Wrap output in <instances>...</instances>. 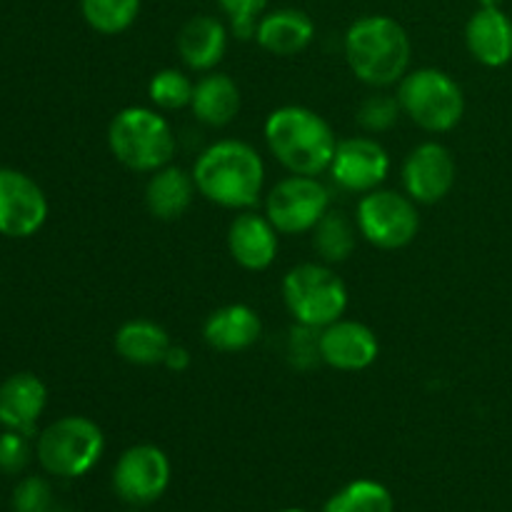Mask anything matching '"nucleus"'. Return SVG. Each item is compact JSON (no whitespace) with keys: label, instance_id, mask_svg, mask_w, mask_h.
Segmentation results:
<instances>
[{"label":"nucleus","instance_id":"a211bd4d","mask_svg":"<svg viewBox=\"0 0 512 512\" xmlns=\"http://www.w3.org/2000/svg\"><path fill=\"white\" fill-rule=\"evenodd\" d=\"M263 335V320L250 305L233 303L213 310L203 323V338L218 353H240L253 348Z\"/></svg>","mask_w":512,"mask_h":512},{"label":"nucleus","instance_id":"2f4dec72","mask_svg":"<svg viewBox=\"0 0 512 512\" xmlns=\"http://www.w3.org/2000/svg\"><path fill=\"white\" fill-rule=\"evenodd\" d=\"M30 463V443L28 435L18 430H5L0 435V473L18 475Z\"/></svg>","mask_w":512,"mask_h":512},{"label":"nucleus","instance_id":"9b49d317","mask_svg":"<svg viewBox=\"0 0 512 512\" xmlns=\"http://www.w3.org/2000/svg\"><path fill=\"white\" fill-rule=\"evenodd\" d=\"M48 220V198L33 178L0 168V235L30 238Z\"/></svg>","mask_w":512,"mask_h":512},{"label":"nucleus","instance_id":"20e7f679","mask_svg":"<svg viewBox=\"0 0 512 512\" xmlns=\"http://www.w3.org/2000/svg\"><path fill=\"white\" fill-rule=\"evenodd\" d=\"M108 148L118 163L135 173H155L173 160L178 140L158 110L125 108L110 120Z\"/></svg>","mask_w":512,"mask_h":512},{"label":"nucleus","instance_id":"0eeeda50","mask_svg":"<svg viewBox=\"0 0 512 512\" xmlns=\"http://www.w3.org/2000/svg\"><path fill=\"white\" fill-rule=\"evenodd\" d=\"M105 435L98 423L83 415H65L38 435L40 465L58 478H80L103 458Z\"/></svg>","mask_w":512,"mask_h":512},{"label":"nucleus","instance_id":"f8f14e48","mask_svg":"<svg viewBox=\"0 0 512 512\" xmlns=\"http://www.w3.org/2000/svg\"><path fill=\"white\" fill-rule=\"evenodd\" d=\"M390 173V155L370 135L340 140L335 148L330 175L335 183L350 193H370L385 183Z\"/></svg>","mask_w":512,"mask_h":512},{"label":"nucleus","instance_id":"5701e85b","mask_svg":"<svg viewBox=\"0 0 512 512\" xmlns=\"http://www.w3.org/2000/svg\"><path fill=\"white\" fill-rule=\"evenodd\" d=\"M170 335L153 320H128L115 333V353L133 365H163L170 350Z\"/></svg>","mask_w":512,"mask_h":512},{"label":"nucleus","instance_id":"423d86ee","mask_svg":"<svg viewBox=\"0 0 512 512\" xmlns=\"http://www.w3.org/2000/svg\"><path fill=\"white\" fill-rule=\"evenodd\" d=\"M283 300L295 323L328 328L348 308V288L323 263H300L283 278Z\"/></svg>","mask_w":512,"mask_h":512},{"label":"nucleus","instance_id":"dca6fc26","mask_svg":"<svg viewBox=\"0 0 512 512\" xmlns=\"http://www.w3.org/2000/svg\"><path fill=\"white\" fill-rule=\"evenodd\" d=\"M48 405V388L33 373H15L0 385V425L33 435L40 415Z\"/></svg>","mask_w":512,"mask_h":512},{"label":"nucleus","instance_id":"6e6552de","mask_svg":"<svg viewBox=\"0 0 512 512\" xmlns=\"http://www.w3.org/2000/svg\"><path fill=\"white\" fill-rule=\"evenodd\" d=\"M358 230L380 250L405 248L420 230L415 200L395 190H370L358 203Z\"/></svg>","mask_w":512,"mask_h":512},{"label":"nucleus","instance_id":"f03ea898","mask_svg":"<svg viewBox=\"0 0 512 512\" xmlns=\"http://www.w3.org/2000/svg\"><path fill=\"white\" fill-rule=\"evenodd\" d=\"M265 143L285 170L293 175H313L330 170L338 138L323 115L303 105L275 108L265 120Z\"/></svg>","mask_w":512,"mask_h":512},{"label":"nucleus","instance_id":"a878e982","mask_svg":"<svg viewBox=\"0 0 512 512\" xmlns=\"http://www.w3.org/2000/svg\"><path fill=\"white\" fill-rule=\"evenodd\" d=\"M85 23L103 35H118L135 23L140 0H80Z\"/></svg>","mask_w":512,"mask_h":512},{"label":"nucleus","instance_id":"473e14b6","mask_svg":"<svg viewBox=\"0 0 512 512\" xmlns=\"http://www.w3.org/2000/svg\"><path fill=\"white\" fill-rule=\"evenodd\" d=\"M190 350L183 348V345H170L168 355H165L163 365L168 370H173V373H185V370L190 368Z\"/></svg>","mask_w":512,"mask_h":512},{"label":"nucleus","instance_id":"39448f33","mask_svg":"<svg viewBox=\"0 0 512 512\" xmlns=\"http://www.w3.org/2000/svg\"><path fill=\"white\" fill-rule=\"evenodd\" d=\"M398 100L403 115L428 133H448L465 113L463 88L438 68L408 70L398 83Z\"/></svg>","mask_w":512,"mask_h":512},{"label":"nucleus","instance_id":"c85d7f7f","mask_svg":"<svg viewBox=\"0 0 512 512\" xmlns=\"http://www.w3.org/2000/svg\"><path fill=\"white\" fill-rule=\"evenodd\" d=\"M288 360L295 370H313L320 363V328L295 323L288 335Z\"/></svg>","mask_w":512,"mask_h":512},{"label":"nucleus","instance_id":"4be33fe9","mask_svg":"<svg viewBox=\"0 0 512 512\" xmlns=\"http://www.w3.org/2000/svg\"><path fill=\"white\" fill-rule=\"evenodd\" d=\"M190 108H193L195 118L210 128H223V125L233 123L235 115L240 113L238 83L230 75L210 70L195 83Z\"/></svg>","mask_w":512,"mask_h":512},{"label":"nucleus","instance_id":"7ed1b4c3","mask_svg":"<svg viewBox=\"0 0 512 512\" xmlns=\"http://www.w3.org/2000/svg\"><path fill=\"white\" fill-rule=\"evenodd\" d=\"M410 38L390 15H365L345 33V60L355 78L373 88L400 83L410 68Z\"/></svg>","mask_w":512,"mask_h":512},{"label":"nucleus","instance_id":"f3484780","mask_svg":"<svg viewBox=\"0 0 512 512\" xmlns=\"http://www.w3.org/2000/svg\"><path fill=\"white\" fill-rule=\"evenodd\" d=\"M470 55L485 68H503L512 60V20L503 8H480L465 25Z\"/></svg>","mask_w":512,"mask_h":512},{"label":"nucleus","instance_id":"f257e3e1","mask_svg":"<svg viewBox=\"0 0 512 512\" xmlns=\"http://www.w3.org/2000/svg\"><path fill=\"white\" fill-rule=\"evenodd\" d=\"M193 180L198 193L220 208H253L263 193L265 163L243 140H218L198 155Z\"/></svg>","mask_w":512,"mask_h":512},{"label":"nucleus","instance_id":"1a4fd4ad","mask_svg":"<svg viewBox=\"0 0 512 512\" xmlns=\"http://www.w3.org/2000/svg\"><path fill=\"white\" fill-rule=\"evenodd\" d=\"M330 210V190L313 175H293L280 180L265 200V215L283 235L310 233Z\"/></svg>","mask_w":512,"mask_h":512},{"label":"nucleus","instance_id":"6ab92c4d","mask_svg":"<svg viewBox=\"0 0 512 512\" xmlns=\"http://www.w3.org/2000/svg\"><path fill=\"white\" fill-rule=\"evenodd\" d=\"M315 23L308 13L298 8H280L263 15L255 30V40L270 55L290 58L298 55L313 43Z\"/></svg>","mask_w":512,"mask_h":512},{"label":"nucleus","instance_id":"ddd939ff","mask_svg":"<svg viewBox=\"0 0 512 512\" xmlns=\"http://www.w3.org/2000/svg\"><path fill=\"white\" fill-rule=\"evenodd\" d=\"M458 178V165L453 153L443 143H420L408 153L403 163V188L405 195L415 203L433 205L440 203L453 190Z\"/></svg>","mask_w":512,"mask_h":512},{"label":"nucleus","instance_id":"c9c22d12","mask_svg":"<svg viewBox=\"0 0 512 512\" xmlns=\"http://www.w3.org/2000/svg\"><path fill=\"white\" fill-rule=\"evenodd\" d=\"M133 512H140V510H133Z\"/></svg>","mask_w":512,"mask_h":512},{"label":"nucleus","instance_id":"72a5a7b5","mask_svg":"<svg viewBox=\"0 0 512 512\" xmlns=\"http://www.w3.org/2000/svg\"><path fill=\"white\" fill-rule=\"evenodd\" d=\"M503 0H480V8H500Z\"/></svg>","mask_w":512,"mask_h":512},{"label":"nucleus","instance_id":"c756f323","mask_svg":"<svg viewBox=\"0 0 512 512\" xmlns=\"http://www.w3.org/2000/svg\"><path fill=\"white\" fill-rule=\"evenodd\" d=\"M218 3L223 13L228 15L230 28L240 40L255 38V30H258L268 0H218Z\"/></svg>","mask_w":512,"mask_h":512},{"label":"nucleus","instance_id":"f704fd0d","mask_svg":"<svg viewBox=\"0 0 512 512\" xmlns=\"http://www.w3.org/2000/svg\"><path fill=\"white\" fill-rule=\"evenodd\" d=\"M278 512H308V510H300V508H285V510H278Z\"/></svg>","mask_w":512,"mask_h":512},{"label":"nucleus","instance_id":"b1692460","mask_svg":"<svg viewBox=\"0 0 512 512\" xmlns=\"http://www.w3.org/2000/svg\"><path fill=\"white\" fill-rule=\"evenodd\" d=\"M310 233H313L315 253L330 265L345 263L358 245V228L350 223L348 215L338 213V210H328Z\"/></svg>","mask_w":512,"mask_h":512},{"label":"nucleus","instance_id":"e433bc0d","mask_svg":"<svg viewBox=\"0 0 512 512\" xmlns=\"http://www.w3.org/2000/svg\"><path fill=\"white\" fill-rule=\"evenodd\" d=\"M58 512H63V510H58Z\"/></svg>","mask_w":512,"mask_h":512},{"label":"nucleus","instance_id":"393cba45","mask_svg":"<svg viewBox=\"0 0 512 512\" xmlns=\"http://www.w3.org/2000/svg\"><path fill=\"white\" fill-rule=\"evenodd\" d=\"M390 490L378 480H353L325 503L323 512H393Z\"/></svg>","mask_w":512,"mask_h":512},{"label":"nucleus","instance_id":"7c9ffc66","mask_svg":"<svg viewBox=\"0 0 512 512\" xmlns=\"http://www.w3.org/2000/svg\"><path fill=\"white\" fill-rule=\"evenodd\" d=\"M50 503H53V490L38 475L25 478L13 493L15 512H50Z\"/></svg>","mask_w":512,"mask_h":512},{"label":"nucleus","instance_id":"aec40b11","mask_svg":"<svg viewBox=\"0 0 512 512\" xmlns=\"http://www.w3.org/2000/svg\"><path fill=\"white\" fill-rule=\"evenodd\" d=\"M228 50V30L213 15H195L180 28V60L195 73H210Z\"/></svg>","mask_w":512,"mask_h":512},{"label":"nucleus","instance_id":"bb28decb","mask_svg":"<svg viewBox=\"0 0 512 512\" xmlns=\"http://www.w3.org/2000/svg\"><path fill=\"white\" fill-rule=\"evenodd\" d=\"M193 88L195 83H190L188 75L175 68H165L150 78L148 95L150 103L158 105L160 110H180L193 100Z\"/></svg>","mask_w":512,"mask_h":512},{"label":"nucleus","instance_id":"2eb2a0df","mask_svg":"<svg viewBox=\"0 0 512 512\" xmlns=\"http://www.w3.org/2000/svg\"><path fill=\"white\" fill-rule=\"evenodd\" d=\"M228 250L235 263L245 270L270 268L278 255V230L270 223L268 215L240 213L228 228Z\"/></svg>","mask_w":512,"mask_h":512},{"label":"nucleus","instance_id":"4468645a","mask_svg":"<svg viewBox=\"0 0 512 512\" xmlns=\"http://www.w3.org/2000/svg\"><path fill=\"white\" fill-rule=\"evenodd\" d=\"M378 335L358 320H335L320 330V358L330 368L343 373H358L378 360Z\"/></svg>","mask_w":512,"mask_h":512},{"label":"nucleus","instance_id":"412c9836","mask_svg":"<svg viewBox=\"0 0 512 512\" xmlns=\"http://www.w3.org/2000/svg\"><path fill=\"white\" fill-rule=\"evenodd\" d=\"M195 193H198V185H195L193 173L178 165H165L150 175L145 185V205L153 218L173 223L188 213Z\"/></svg>","mask_w":512,"mask_h":512},{"label":"nucleus","instance_id":"cd10ccee","mask_svg":"<svg viewBox=\"0 0 512 512\" xmlns=\"http://www.w3.org/2000/svg\"><path fill=\"white\" fill-rule=\"evenodd\" d=\"M400 113H403V108H400L398 95L373 93L360 103L355 120L365 133H385L398 123Z\"/></svg>","mask_w":512,"mask_h":512},{"label":"nucleus","instance_id":"9d476101","mask_svg":"<svg viewBox=\"0 0 512 512\" xmlns=\"http://www.w3.org/2000/svg\"><path fill=\"white\" fill-rule=\"evenodd\" d=\"M170 483V460L158 445H133L113 470V488L125 503L150 505L163 498Z\"/></svg>","mask_w":512,"mask_h":512}]
</instances>
